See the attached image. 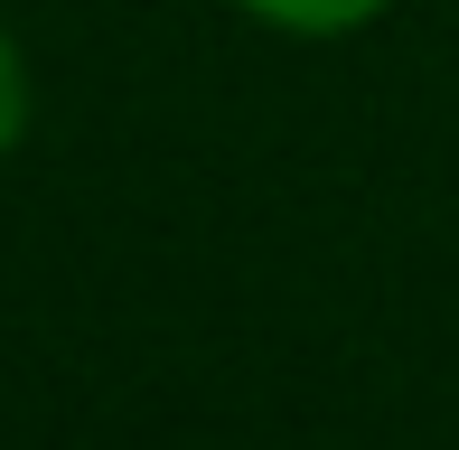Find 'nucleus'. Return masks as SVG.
Here are the masks:
<instances>
[{"label":"nucleus","instance_id":"nucleus-1","mask_svg":"<svg viewBox=\"0 0 459 450\" xmlns=\"http://www.w3.org/2000/svg\"><path fill=\"white\" fill-rule=\"evenodd\" d=\"M235 10L281 29V38H347L366 19H385V0H235Z\"/></svg>","mask_w":459,"mask_h":450},{"label":"nucleus","instance_id":"nucleus-2","mask_svg":"<svg viewBox=\"0 0 459 450\" xmlns=\"http://www.w3.org/2000/svg\"><path fill=\"white\" fill-rule=\"evenodd\" d=\"M29 141V56H19V38L0 29V160Z\"/></svg>","mask_w":459,"mask_h":450}]
</instances>
